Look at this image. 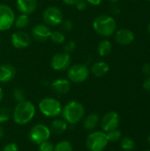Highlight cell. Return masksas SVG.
I'll list each match as a JSON object with an SVG mask.
<instances>
[{"mask_svg":"<svg viewBox=\"0 0 150 151\" xmlns=\"http://www.w3.org/2000/svg\"><path fill=\"white\" fill-rule=\"evenodd\" d=\"M11 115L17 125H27L34 119L35 115V106L32 102L24 100L17 104Z\"/></svg>","mask_w":150,"mask_h":151,"instance_id":"6da1fadb","label":"cell"},{"mask_svg":"<svg viewBox=\"0 0 150 151\" xmlns=\"http://www.w3.org/2000/svg\"><path fill=\"white\" fill-rule=\"evenodd\" d=\"M86 110L82 104L78 101H70L63 108L61 115L68 124L75 125L85 117Z\"/></svg>","mask_w":150,"mask_h":151,"instance_id":"7a4b0ae2","label":"cell"},{"mask_svg":"<svg viewBox=\"0 0 150 151\" xmlns=\"http://www.w3.org/2000/svg\"><path fill=\"white\" fill-rule=\"evenodd\" d=\"M93 27L95 31L103 37H109L112 35L117 28V23L113 17L106 14L99 15L93 22Z\"/></svg>","mask_w":150,"mask_h":151,"instance_id":"3957f363","label":"cell"},{"mask_svg":"<svg viewBox=\"0 0 150 151\" xmlns=\"http://www.w3.org/2000/svg\"><path fill=\"white\" fill-rule=\"evenodd\" d=\"M39 110L44 116L48 118H56L62 112V105L60 102L53 97L42 98L38 104Z\"/></svg>","mask_w":150,"mask_h":151,"instance_id":"277c9868","label":"cell"},{"mask_svg":"<svg viewBox=\"0 0 150 151\" xmlns=\"http://www.w3.org/2000/svg\"><path fill=\"white\" fill-rule=\"evenodd\" d=\"M109 141L105 132H93L86 140V146L89 151H103L107 147Z\"/></svg>","mask_w":150,"mask_h":151,"instance_id":"5b68a950","label":"cell"},{"mask_svg":"<svg viewBox=\"0 0 150 151\" xmlns=\"http://www.w3.org/2000/svg\"><path fill=\"white\" fill-rule=\"evenodd\" d=\"M50 134L51 132L50 127L43 124H36L31 127L28 133V138L33 143L39 145L46 141H49Z\"/></svg>","mask_w":150,"mask_h":151,"instance_id":"8992f818","label":"cell"},{"mask_svg":"<svg viewBox=\"0 0 150 151\" xmlns=\"http://www.w3.org/2000/svg\"><path fill=\"white\" fill-rule=\"evenodd\" d=\"M89 69L83 64H75L70 65L67 71V77L70 81L74 83H81L88 80L89 76Z\"/></svg>","mask_w":150,"mask_h":151,"instance_id":"52a82bcc","label":"cell"},{"mask_svg":"<svg viewBox=\"0 0 150 151\" xmlns=\"http://www.w3.org/2000/svg\"><path fill=\"white\" fill-rule=\"evenodd\" d=\"M42 19L47 26L56 27L60 25L64 20V15L62 11L57 6H49L44 10L42 13Z\"/></svg>","mask_w":150,"mask_h":151,"instance_id":"ba28073f","label":"cell"},{"mask_svg":"<svg viewBox=\"0 0 150 151\" xmlns=\"http://www.w3.org/2000/svg\"><path fill=\"white\" fill-rule=\"evenodd\" d=\"M15 20L13 10L5 4H0V31L10 29Z\"/></svg>","mask_w":150,"mask_h":151,"instance_id":"9c48e42d","label":"cell"},{"mask_svg":"<svg viewBox=\"0 0 150 151\" xmlns=\"http://www.w3.org/2000/svg\"><path fill=\"white\" fill-rule=\"evenodd\" d=\"M71 57L70 54L66 52H59L53 56L50 61L51 67L58 72L65 71L68 69L71 65Z\"/></svg>","mask_w":150,"mask_h":151,"instance_id":"30bf717a","label":"cell"},{"mask_svg":"<svg viewBox=\"0 0 150 151\" xmlns=\"http://www.w3.org/2000/svg\"><path fill=\"white\" fill-rule=\"evenodd\" d=\"M119 116L116 111H109L103 115L101 120V127L103 132L107 133L111 130L117 129L119 125Z\"/></svg>","mask_w":150,"mask_h":151,"instance_id":"8fae6325","label":"cell"},{"mask_svg":"<svg viewBox=\"0 0 150 151\" xmlns=\"http://www.w3.org/2000/svg\"><path fill=\"white\" fill-rule=\"evenodd\" d=\"M11 42L14 48L24 49L30 45L31 37L27 32L22 31V30H18L11 35Z\"/></svg>","mask_w":150,"mask_h":151,"instance_id":"7c38bea8","label":"cell"},{"mask_svg":"<svg viewBox=\"0 0 150 151\" xmlns=\"http://www.w3.org/2000/svg\"><path fill=\"white\" fill-rule=\"evenodd\" d=\"M32 36L37 42L47 41L51 34V30L46 24H37L32 28Z\"/></svg>","mask_w":150,"mask_h":151,"instance_id":"4fadbf2b","label":"cell"},{"mask_svg":"<svg viewBox=\"0 0 150 151\" xmlns=\"http://www.w3.org/2000/svg\"><path fill=\"white\" fill-rule=\"evenodd\" d=\"M115 40L121 45H129L134 40V34L132 30L127 28H122L116 32Z\"/></svg>","mask_w":150,"mask_h":151,"instance_id":"5bb4252c","label":"cell"},{"mask_svg":"<svg viewBox=\"0 0 150 151\" xmlns=\"http://www.w3.org/2000/svg\"><path fill=\"white\" fill-rule=\"evenodd\" d=\"M16 7L20 13L31 14L37 8V0H17Z\"/></svg>","mask_w":150,"mask_h":151,"instance_id":"9a60e30c","label":"cell"},{"mask_svg":"<svg viewBox=\"0 0 150 151\" xmlns=\"http://www.w3.org/2000/svg\"><path fill=\"white\" fill-rule=\"evenodd\" d=\"M52 90L57 95H65L71 89V81L67 79H57L51 83Z\"/></svg>","mask_w":150,"mask_h":151,"instance_id":"2e32d148","label":"cell"},{"mask_svg":"<svg viewBox=\"0 0 150 151\" xmlns=\"http://www.w3.org/2000/svg\"><path fill=\"white\" fill-rule=\"evenodd\" d=\"M16 74V69L10 64H3L0 65V82L6 83L11 81Z\"/></svg>","mask_w":150,"mask_h":151,"instance_id":"e0dca14e","label":"cell"},{"mask_svg":"<svg viewBox=\"0 0 150 151\" xmlns=\"http://www.w3.org/2000/svg\"><path fill=\"white\" fill-rule=\"evenodd\" d=\"M100 119L97 114L91 113L88 114V116L83 118V122H82V127L84 129L91 131L94 130L99 124Z\"/></svg>","mask_w":150,"mask_h":151,"instance_id":"ac0fdd59","label":"cell"},{"mask_svg":"<svg viewBox=\"0 0 150 151\" xmlns=\"http://www.w3.org/2000/svg\"><path fill=\"white\" fill-rule=\"evenodd\" d=\"M110 70L109 65L104 61H98L93 64L91 67V73L95 77H103Z\"/></svg>","mask_w":150,"mask_h":151,"instance_id":"d6986e66","label":"cell"},{"mask_svg":"<svg viewBox=\"0 0 150 151\" xmlns=\"http://www.w3.org/2000/svg\"><path fill=\"white\" fill-rule=\"evenodd\" d=\"M68 128V123L65 119H55L50 125V132L55 134H64Z\"/></svg>","mask_w":150,"mask_h":151,"instance_id":"ffe728a7","label":"cell"},{"mask_svg":"<svg viewBox=\"0 0 150 151\" xmlns=\"http://www.w3.org/2000/svg\"><path fill=\"white\" fill-rule=\"evenodd\" d=\"M111 50H112V45L110 41L108 40H103L99 44H98V47H97V51H98V54L102 57H105V56H108L111 52Z\"/></svg>","mask_w":150,"mask_h":151,"instance_id":"44dd1931","label":"cell"},{"mask_svg":"<svg viewBox=\"0 0 150 151\" xmlns=\"http://www.w3.org/2000/svg\"><path fill=\"white\" fill-rule=\"evenodd\" d=\"M15 27H17L18 29H23L26 28L28 25H29V16L27 14H23L20 13L14 20V24Z\"/></svg>","mask_w":150,"mask_h":151,"instance_id":"7402d4cb","label":"cell"},{"mask_svg":"<svg viewBox=\"0 0 150 151\" xmlns=\"http://www.w3.org/2000/svg\"><path fill=\"white\" fill-rule=\"evenodd\" d=\"M122 150L125 151H132L135 148V142L130 137H124L120 142Z\"/></svg>","mask_w":150,"mask_h":151,"instance_id":"603a6c76","label":"cell"},{"mask_svg":"<svg viewBox=\"0 0 150 151\" xmlns=\"http://www.w3.org/2000/svg\"><path fill=\"white\" fill-rule=\"evenodd\" d=\"M50 38L56 44H62L65 41V35L61 31H57V30L56 31H51Z\"/></svg>","mask_w":150,"mask_h":151,"instance_id":"cb8c5ba5","label":"cell"},{"mask_svg":"<svg viewBox=\"0 0 150 151\" xmlns=\"http://www.w3.org/2000/svg\"><path fill=\"white\" fill-rule=\"evenodd\" d=\"M72 144L69 141H61L54 146V151H72Z\"/></svg>","mask_w":150,"mask_h":151,"instance_id":"d4e9b609","label":"cell"},{"mask_svg":"<svg viewBox=\"0 0 150 151\" xmlns=\"http://www.w3.org/2000/svg\"><path fill=\"white\" fill-rule=\"evenodd\" d=\"M12 99L14 101H16L17 103H19V102H22L25 100V97H26V94L24 92L23 89L19 88H16L12 90Z\"/></svg>","mask_w":150,"mask_h":151,"instance_id":"484cf974","label":"cell"},{"mask_svg":"<svg viewBox=\"0 0 150 151\" xmlns=\"http://www.w3.org/2000/svg\"><path fill=\"white\" fill-rule=\"evenodd\" d=\"M106 135H107V138H108L109 142H118L121 138L122 134L118 129H114V130H111V131L107 132Z\"/></svg>","mask_w":150,"mask_h":151,"instance_id":"4316f807","label":"cell"},{"mask_svg":"<svg viewBox=\"0 0 150 151\" xmlns=\"http://www.w3.org/2000/svg\"><path fill=\"white\" fill-rule=\"evenodd\" d=\"M11 116V110L7 107H1L0 108V124L4 123L10 119Z\"/></svg>","mask_w":150,"mask_h":151,"instance_id":"83f0119b","label":"cell"},{"mask_svg":"<svg viewBox=\"0 0 150 151\" xmlns=\"http://www.w3.org/2000/svg\"><path fill=\"white\" fill-rule=\"evenodd\" d=\"M63 49H64V52L70 54L71 52L74 51V50L76 49V42L74 41H69L64 44Z\"/></svg>","mask_w":150,"mask_h":151,"instance_id":"f1b7e54d","label":"cell"},{"mask_svg":"<svg viewBox=\"0 0 150 151\" xmlns=\"http://www.w3.org/2000/svg\"><path fill=\"white\" fill-rule=\"evenodd\" d=\"M38 150L39 151H54V145L50 142L46 141V142L39 144Z\"/></svg>","mask_w":150,"mask_h":151,"instance_id":"f546056e","label":"cell"},{"mask_svg":"<svg viewBox=\"0 0 150 151\" xmlns=\"http://www.w3.org/2000/svg\"><path fill=\"white\" fill-rule=\"evenodd\" d=\"M60 25L62 26L63 30L67 31V32L71 31V30L73 28V24H72V22L70 19H64V20L61 22Z\"/></svg>","mask_w":150,"mask_h":151,"instance_id":"4dcf8cb0","label":"cell"},{"mask_svg":"<svg viewBox=\"0 0 150 151\" xmlns=\"http://www.w3.org/2000/svg\"><path fill=\"white\" fill-rule=\"evenodd\" d=\"M75 7L79 11H85L88 8V3L86 0H78L75 3Z\"/></svg>","mask_w":150,"mask_h":151,"instance_id":"1f68e13d","label":"cell"},{"mask_svg":"<svg viewBox=\"0 0 150 151\" xmlns=\"http://www.w3.org/2000/svg\"><path fill=\"white\" fill-rule=\"evenodd\" d=\"M2 151H19V147L17 146L16 143L10 142V143H7L4 145Z\"/></svg>","mask_w":150,"mask_h":151,"instance_id":"d6a6232c","label":"cell"},{"mask_svg":"<svg viewBox=\"0 0 150 151\" xmlns=\"http://www.w3.org/2000/svg\"><path fill=\"white\" fill-rule=\"evenodd\" d=\"M142 73L145 74V75H150V64L149 63H146L143 65L142 66Z\"/></svg>","mask_w":150,"mask_h":151,"instance_id":"836d02e7","label":"cell"},{"mask_svg":"<svg viewBox=\"0 0 150 151\" xmlns=\"http://www.w3.org/2000/svg\"><path fill=\"white\" fill-rule=\"evenodd\" d=\"M143 88L145 89V91H147L148 93H150V77L148 78L147 80H145L144 83H143Z\"/></svg>","mask_w":150,"mask_h":151,"instance_id":"e575fe53","label":"cell"},{"mask_svg":"<svg viewBox=\"0 0 150 151\" xmlns=\"http://www.w3.org/2000/svg\"><path fill=\"white\" fill-rule=\"evenodd\" d=\"M87 3H89L90 4H93V5H98L102 3L103 0H86Z\"/></svg>","mask_w":150,"mask_h":151,"instance_id":"d590c367","label":"cell"},{"mask_svg":"<svg viewBox=\"0 0 150 151\" xmlns=\"http://www.w3.org/2000/svg\"><path fill=\"white\" fill-rule=\"evenodd\" d=\"M65 4H68V5H72V4H75V3L78 1V0H62Z\"/></svg>","mask_w":150,"mask_h":151,"instance_id":"8d00e7d4","label":"cell"},{"mask_svg":"<svg viewBox=\"0 0 150 151\" xmlns=\"http://www.w3.org/2000/svg\"><path fill=\"white\" fill-rule=\"evenodd\" d=\"M111 12H112L113 14H118V13H119V9H118V7L116 6V5H113L112 8H111Z\"/></svg>","mask_w":150,"mask_h":151,"instance_id":"74e56055","label":"cell"},{"mask_svg":"<svg viewBox=\"0 0 150 151\" xmlns=\"http://www.w3.org/2000/svg\"><path fill=\"white\" fill-rule=\"evenodd\" d=\"M4 135V127L0 125V139H2Z\"/></svg>","mask_w":150,"mask_h":151,"instance_id":"f35d334b","label":"cell"},{"mask_svg":"<svg viewBox=\"0 0 150 151\" xmlns=\"http://www.w3.org/2000/svg\"><path fill=\"white\" fill-rule=\"evenodd\" d=\"M3 96H4V92H3L2 88L0 87V102H1V100L3 99Z\"/></svg>","mask_w":150,"mask_h":151,"instance_id":"ab89813d","label":"cell"},{"mask_svg":"<svg viewBox=\"0 0 150 151\" xmlns=\"http://www.w3.org/2000/svg\"><path fill=\"white\" fill-rule=\"evenodd\" d=\"M111 3H112V4H117L119 0H109Z\"/></svg>","mask_w":150,"mask_h":151,"instance_id":"60d3db41","label":"cell"},{"mask_svg":"<svg viewBox=\"0 0 150 151\" xmlns=\"http://www.w3.org/2000/svg\"><path fill=\"white\" fill-rule=\"evenodd\" d=\"M148 30H149V32L150 34V22L149 23V26H148Z\"/></svg>","mask_w":150,"mask_h":151,"instance_id":"b9f144b4","label":"cell"},{"mask_svg":"<svg viewBox=\"0 0 150 151\" xmlns=\"http://www.w3.org/2000/svg\"><path fill=\"white\" fill-rule=\"evenodd\" d=\"M148 142L150 144V134L149 135V137H148Z\"/></svg>","mask_w":150,"mask_h":151,"instance_id":"7bdbcfd3","label":"cell"},{"mask_svg":"<svg viewBox=\"0 0 150 151\" xmlns=\"http://www.w3.org/2000/svg\"><path fill=\"white\" fill-rule=\"evenodd\" d=\"M0 44H1V38H0Z\"/></svg>","mask_w":150,"mask_h":151,"instance_id":"ee69618b","label":"cell"},{"mask_svg":"<svg viewBox=\"0 0 150 151\" xmlns=\"http://www.w3.org/2000/svg\"><path fill=\"white\" fill-rule=\"evenodd\" d=\"M111 151H116V150H111Z\"/></svg>","mask_w":150,"mask_h":151,"instance_id":"f6af8a7d","label":"cell"},{"mask_svg":"<svg viewBox=\"0 0 150 151\" xmlns=\"http://www.w3.org/2000/svg\"><path fill=\"white\" fill-rule=\"evenodd\" d=\"M148 1H149V2H150V0H148Z\"/></svg>","mask_w":150,"mask_h":151,"instance_id":"bcb514c9","label":"cell"},{"mask_svg":"<svg viewBox=\"0 0 150 151\" xmlns=\"http://www.w3.org/2000/svg\"><path fill=\"white\" fill-rule=\"evenodd\" d=\"M146 151H150V150H146Z\"/></svg>","mask_w":150,"mask_h":151,"instance_id":"7dc6e473","label":"cell"}]
</instances>
